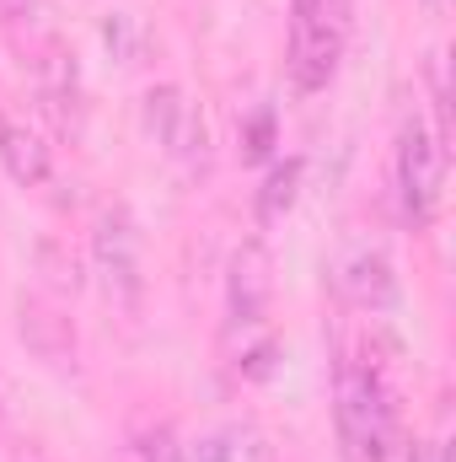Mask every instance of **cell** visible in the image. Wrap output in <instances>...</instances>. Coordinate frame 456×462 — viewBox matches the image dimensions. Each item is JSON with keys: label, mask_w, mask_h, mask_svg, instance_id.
Segmentation results:
<instances>
[{"label": "cell", "mask_w": 456, "mask_h": 462, "mask_svg": "<svg viewBox=\"0 0 456 462\" xmlns=\"http://www.w3.org/2000/svg\"><path fill=\"white\" fill-rule=\"evenodd\" d=\"M333 425L349 462H408V436L392 387L360 355H343L333 371Z\"/></svg>", "instance_id": "obj_1"}, {"label": "cell", "mask_w": 456, "mask_h": 462, "mask_svg": "<svg viewBox=\"0 0 456 462\" xmlns=\"http://www.w3.org/2000/svg\"><path fill=\"white\" fill-rule=\"evenodd\" d=\"M349 11L343 0H290V32H285V76L296 92H323L339 76Z\"/></svg>", "instance_id": "obj_2"}, {"label": "cell", "mask_w": 456, "mask_h": 462, "mask_svg": "<svg viewBox=\"0 0 456 462\" xmlns=\"http://www.w3.org/2000/svg\"><path fill=\"white\" fill-rule=\"evenodd\" d=\"M392 194H397V216L403 226L424 231L441 210L446 194V140L414 114L397 129V151H392Z\"/></svg>", "instance_id": "obj_3"}, {"label": "cell", "mask_w": 456, "mask_h": 462, "mask_svg": "<svg viewBox=\"0 0 456 462\" xmlns=\"http://www.w3.org/2000/svg\"><path fill=\"white\" fill-rule=\"evenodd\" d=\"M92 263L114 307H140L145 296V263H140V226L123 205H108L92 226Z\"/></svg>", "instance_id": "obj_4"}, {"label": "cell", "mask_w": 456, "mask_h": 462, "mask_svg": "<svg viewBox=\"0 0 456 462\" xmlns=\"http://www.w3.org/2000/svg\"><path fill=\"white\" fill-rule=\"evenodd\" d=\"M140 118H145V134L167 156H178V162H199L205 156V140L210 134H205V118L188 103L183 87H150L145 103H140Z\"/></svg>", "instance_id": "obj_5"}, {"label": "cell", "mask_w": 456, "mask_h": 462, "mask_svg": "<svg viewBox=\"0 0 456 462\" xmlns=\"http://www.w3.org/2000/svg\"><path fill=\"white\" fill-rule=\"evenodd\" d=\"M339 291L343 301H354L360 312H387L397 301V274H392V258L381 247H354L339 263Z\"/></svg>", "instance_id": "obj_6"}, {"label": "cell", "mask_w": 456, "mask_h": 462, "mask_svg": "<svg viewBox=\"0 0 456 462\" xmlns=\"http://www.w3.org/2000/svg\"><path fill=\"white\" fill-rule=\"evenodd\" d=\"M0 167H5V178L11 183H22V189H38V183H49V145L22 124V118H5L0 114Z\"/></svg>", "instance_id": "obj_7"}, {"label": "cell", "mask_w": 456, "mask_h": 462, "mask_svg": "<svg viewBox=\"0 0 456 462\" xmlns=\"http://www.w3.org/2000/svg\"><path fill=\"white\" fill-rule=\"evenodd\" d=\"M301 178H306V162L301 156H285V162L269 167V178L258 189V226H274V221L290 216V205L301 199Z\"/></svg>", "instance_id": "obj_8"}, {"label": "cell", "mask_w": 456, "mask_h": 462, "mask_svg": "<svg viewBox=\"0 0 456 462\" xmlns=\"http://www.w3.org/2000/svg\"><path fill=\"white\" fill-rule=\"evenodd\" d=\"M188 462H247V430L242 425H226L205 441L188 447Z\"/></svg>", "instance_id": "obj_9"}, {"label": "cell", "mask_w": 456, "mask_h": 462, "mask_svg": "<svg viewBox=\"0 0 456 462\" xmlns=\"http://www.w3.org/2000/svg\"><path fill=\"white\" fill-rule=\"evenodd\" d=\"M134 452H140V462H188V447H183V441H178V436H172L167 425H156V430H145Z\"/></svg>", "instance_id": "obj_10"}, {"label": "cell", "mask_w": 456, "mask_h": 462, "mask_svg": "<svg viewBox=\"0 0 456 462\" xmlns=\"http://www.w3.org/2000/svg\"><path fill=\"white\" fill-rule=\"evenodd\" d=\"M32 11H38V0H0V16H11V22H22Z\"/></svg>", "instance_id": "obj_11"}, {"label": "cell", "mask_w": 456, "mask_h": 462, "mask_svg": "<svg viewBox=\"0 0 456 462\" xmlns=\"http://www.w3.org/2000/svg\"><path fill=\"white\" fill-rule=\"evenodd\" d=\"M424 5H430V11H446V0H424Z\"/></svg>", "instance_id": "obj_12"}]
</instances>
